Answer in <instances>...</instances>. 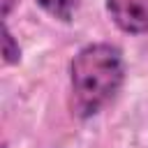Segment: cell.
<instances>
[{
  "label": "cell",
  "instance_id": "6da1fadb",
  "mask_svg": "<svg viewBox=\"0 0 148 148\" xmlns=\"http://www.w3.org/2000/svg\"><path fill=\"white\" fill-rule=\"evenodd\" d=\"M127 79L123 49L111 42L83 44L69 60V111L79 120L99 116L116 102Z\"/></svg>",
  "mask_w": 148,
  "mask_h": 148
},
{
  "label": "cell",
  "instance_id": "7a4b0ae2",
  "mask_svg": "<svg viewBox=\"0 0 148 148\" xmlns=\"http://www.w3.org/2000/svg\"><path fill=\"white\" fill-rule=\"evenodd\" d=\"M113 25L132 37L148 35V0H104Z\"/></svg>",
  "mask_w": 148,
  "mask_h": 148
},
{
  "label": "cell",
  "instance_id": "3957f363",
  "mask_svg": "<svg viewBox=\"0 0 148 148\" xmlns=\"http://www.w3.org/2000/svg\"><path fill=\"white\" fill-rule=\"evenodd\" d=\"M35 5L42 12H46L51 18L60 23H72L81 7V0H35Z\"/></svg>",
  "mask_w": 148,
  "mask_h": 148
},
{
  "label": "cell",
  "instance_id": "277c9868",
  "mask_svg": "<svg viewBox=\"0 0 148 148\" xmlns=\"http://www.w3.org/2000/svg\"><path fill=\"white\" fill-rule=\"evenodd\" d=\"M2 62L5 65H18L21 62V46L16 37L12 35L7 21H2Z\"/></svg>",
  "mask_w": 148,
  "mask_h": 148
},
{
  "label": "cell",
  "instance_id": "5b68a950",
  "mask_svg": "<svg viewBox=\"0 0 148 148\" xmlns=\"http://www.w3.org/2000/svg\"><path fill=\"white\" fill-rule=\"evenodd\" d=\"M14 5H16V0H2V21H7V18H9V14H12Z\"/></svg>",
  "mask_w": 148,
  "mask_h": 148
}]
</instances>
